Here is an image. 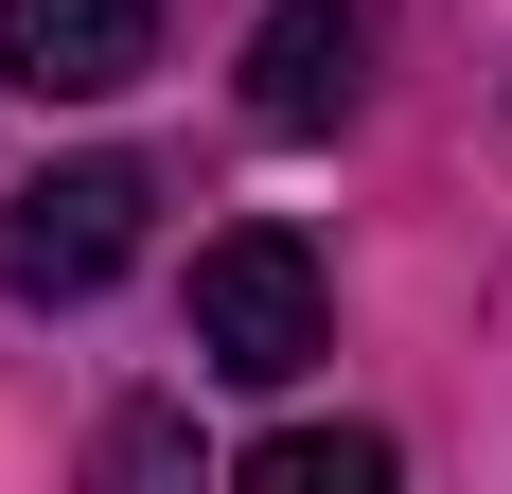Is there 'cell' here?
Listing matches in <instances>:
<instances>
[{"label": "cell", "mask_w": 512, "mask_h": 494, "mask_svg": "<svg viewBox=\"0 0 512 494\" xmlns=\"http://www.w3.org/2000/svg\"><path fill=\"white\" fill-rule=\"evenodd\" d=\"M318 353H336L318 247H301V230H212V247H195V371H230V389H301Z\"/></svg>", "instance_id": "6da1fadb"}, {"label": "cell", "mask_w": 512, "mask_h": 494, "mask_svg": "<svg viewBox=\"0 0 512 494\" xmlns=\"http://www.w3.org/2000/svg\"><path fill=\"white\" fill-rule=\"evenodd\" d=\"M142 212H159V177H142V159H53L36 195L0 212V283H18V300H89V283H124Z\"/></svg>", "instance_id": "7a4b0ae2"}, {"label": "cell", "mask_w": 512, "mask_h": 494, "mask_svg": "<svg viewBox=\"0 0 512 494\" xmlns=\"http://www.w3.org/2000/svg\"><path fill=\"white\" fill-rule=\"evenodd\" d=\"M0 71L36 106H106L159 71V0H0Z\"/></svg>", "instance_id": "3957f363"}, {"label": "cell", "mask_w": 512, "mask_h": 494, "mask_svg": "<svg viewBox=\"0 0 512 494\" xmlns=\"http://www.w3.org/2000/svg\"><path fill=\"white\" fill-rule=\"evenodd\" d=\"M354 89H371V18L354 0H283V18L248 36V124H283V142L354 124Z\"/></svg>", "instance_id": "277c9868"}, {"label": "cell", "mask_w": 512, "mask_h": 494, "mask_svg": "<svg viewBox=\"0 0 512 494\" xmlns=\"http://www.w3.org/2000/svg\"><path fill=\"white\" fill-rule=\"evenodd\" d=\"M248 494H389V442L371 424H283V442H248Z\"/></svg>", "instance_id": "5b68a950"}]
</instances>
